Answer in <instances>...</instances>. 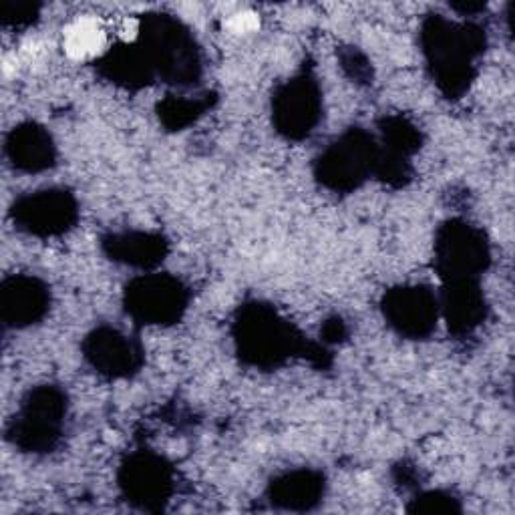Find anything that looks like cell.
<instances>
[{
    "instance_id": "obj_1",
    "label": "cell",
    "mask_w": 515,
    "mask_h": 515,
    "mask_svg": "<svg viewBox=\"0 0 515 515\" xmlns=\"http://www.w3.org/2000/svg\"><path fill=\"white\" fill-rule=\"evenodd\" d=\"M105 47V33L95 21H77L67 29L65 49L75 59L95 57Z\"/></svg>"
}]
</instances>
